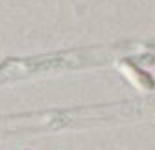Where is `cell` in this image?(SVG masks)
I'll use <instances>...</instances> for the list:
<instances>
[{
  "label": "cell",
  "mask_w": 155,
  "mask_h": 150,
  "mask_svg": "<svg viewBox=\"0 0 155 150\" xmlns=\"http://www.w3.org/2000/svg\"><path fill=\"white\" fill-rule=\"evenodd\" d=\"M116 69H118L124 76L140 91H153L155 89V80L151 78V74H148L146 70H142L135 61L124 58L116 61Z\"/></svg>",
  "instance_id": "6da1fadb"
}]
</instances>
